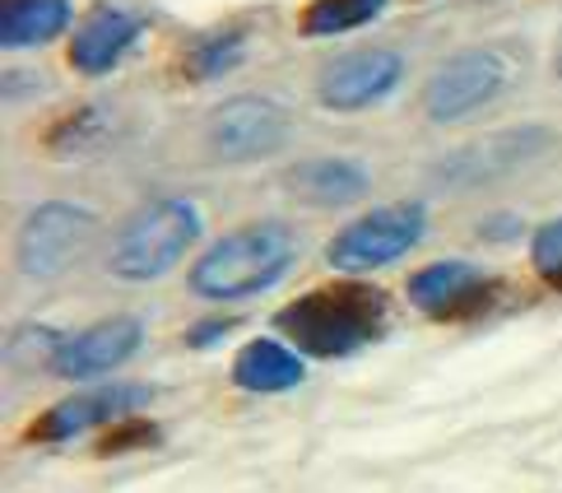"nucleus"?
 Here are the masks:
<instances>
[{
	"mask_svg": "<svg viewBox=\"0 0 562 493\" xmlns=\"http://www.w3.org/2000/svg\"><path fill=\"white\" fill-rule=\"evenodd\" d=\"M93 233H98V214L85 205H70V201L37 205L14 243L19 270H24L29 280H56V274H66L79 256L89 251Z\"/></svg>",
	"mask_w": 562,
	"mask_h": 493,
	"instance_id": "obj_5",
	"label": "nucleus"
},
{
	"mask_svg": "<svg viewBox=\"0 0 562 493\" xmlns=\"http://www.w3.org/2000/svg\"><path fill=\"white\" fill-rule=\"evenodd\" d=\"M149 396H154V391L139 386V382L79 391V396L52 405L43 419L33 424L29 438H33V442H66V438H75V433H89V428H103V424H122L126 414H135Z\"/></svg>",
	"mask_w": 562,
	"mask_h": 493,
	"instance_id": "obj_10",
	"label": "nucleus"
},
{
	"mask_svg": "<svg viewBox=\"0 0 562 493\" xmlns=\"http://www.w3.org/2000/svg\"><path fill=\"white\" fill-rule=\"evenodd\" d=\"M400 80H405V56L391 47H363V52H345L321 70L316 98L330 112H363L381 103Z\"/></svg>",
	"mask_w": 562,
	"mask_h": 493,
	"instance_id": "obj_8",
	"label": "nucleus"
},
{
	"mask_svg": "<svg viewBox=\"0 0 562 493\" xmlns=\"http://www.w3.org/2000/svg\"><path fill=\"white\" fill-rule=\"evenodd\" d=\"M530 261L539 270V280H549L553 289H562V220H549L544 228L535 233Z\"/></svg>",
	"mask_w": 562,
	"mask_h": 493,
	"instance_id": "obj_18",
	"label": "nucleus"
},
{
	"mask_svg": "<svg viewBox=\"0 0 562 493\" xmlns=\"http://www.w3.org/2000/svg\"><path fill=\"white\" fill-rule=\"evenodd\" d=\"M507 85V66L493 52H460L451 61H441L432 70V80L424 89V112L432 122H460V116L479 112L484 103L502 93Z\"/></svg>",
	"mask_w": 562,
	"mask_h": 493,
	"instance_id": "obj_7",
	"label": "nucleus"
},
{
	"mask_svg": "<svg viewBox=\"0 0 562 493\" xmlns=\"http://www.w3.org/2000/svg\"><path fill=\"white\" fill-rule=\"evenodd\" d=\"M139 33H145V19L126 5H93L70 37V66L79 75H108L139 43Z\"/></svg>",
	"mask_w": 562,
	"mask_h": 493,
	"instance_id": "obj_12",
	"label": "nucleus"
},
{
	"mask_svg": "<svg viewBox=\"0 0 562 493\" xmlns=\"http://www.w3.org/2000/svg\"><path fill=\"white\" fill-rule=\"evenodd\" d=\"M70 29V0H10L5 24H0V43L10 52L43 47L52 37Z\"/></svg>",
	"mask_w": 562,
	"mask_h": 493,
	"instance_id": "obj_15",
	"label": "nucleus"
},
{
	"mask_svg": "<svg viewBox=\"0 0 562 493\" xmlns=\"http://www.w3.org/2000/svg\"><path fill=\"white\" fill-rule=\"evenodd\" d=\"M139 340H145V326H139L135 317H108L89 326L85 335H75V340L56 345L52 354V372L66 382H89V378H103V372L122 368L131 354L139 349Z\"/></svg>",
	"mask_w": 562,
	"mask_h": 493,
	"instance_id": "obj_11",
	"label": "nucleus"
},
{
	"mask_svg": "<svg viewBox=\"0 0 562 493\" xmlns=\"http://www.w3.org/2000/svg\"><path fill=\"white\" fill-rule=\"evenodd\" d=\"M293 228L289 224H247L218 238L200 261L191 266V293L210 303H243L256 293L274 289L293 270Z\"/></svg>",
	"mask_w": 562,
	"mask_h": 493,
	"instance_id": "obj_2",
	"label": "nucleus"
},
{
	"mask_svg": "<svg viewBox=\"0 0 562 493\" xmlns=\"http://www.w3.org/2000/svg\"><path fill=\"white\" fill-rule=\"evenodd\" d=\"M243 47H247L243 33H214L200 47H191L187 75H191V80H218L224 70H233L237 61H243Z\"/></svg>",
	"mask_w": 562,
	"mask_h": 493,
	"instance_id": "obj_17",
	"label": "nucleus"
},
{
	"mask_svg": "<svg viewBox=\"0 0 562 493\" xmlns=\"http://www.w3.org/2000/svg\"><path fill=\"white\" fill-rule=\"evenodd\" d=\"M386 10V0H312L303 14L307 37H339L349 29H363Z\"/></svg>",
	"mask_w": 562,
	"mask_h": 493,
	"instance_id": "obj_16",
	"label": "nucleus"
},
{
	"mask_svg": "<svg viewBox=\"0 0 562 493\" xmlns=\"http://www.w3.org/2000/svg\"><path fill=\"white\" fill-rule=\"evenodd\" d=\"M558 75H562V37H558Z\"/></svg>",
	"mask_w": 562,
	"mask_h": 493,
	"instance_id": "obj_21",
	"label": "nucleus"
},
{
	"mask_svg": "<svg viewBox=\"0 0 562 493\" xmlns=\"http://www.w3.org/2000/svg\"><path fill=\"white\" fill-rule=\"evenodd\" d=\"M497 280L474 261H432L409 280V303L437 322L474 317L484 303H493Z\"/></svg>",
	"mask_w": 562,
	"mask_h": 493,
	"instance_id": "obj_9",
	"label": "nucleus"
},
{
	"mask_svg": "<svg viewBox=\"0 0 562 493\" xmlns=\"http://www.w3.org/2000/svg\"><path fill=\"white\" fill-rule=\"evenodd\" d=\"M368 187H372L368 168L353 159H307L293 168V191L307 195L312 205H330V210L353 205L368 195Z\"/></svg>",
	"mask_w": 562,
	"mask_h": 493,
	"instance_id": "obj_14",
	"label": "nucleus"
},
{
	"mask_svg": "<svg viewBox=\"0 0 562 493\" xmlns=\"http://www.w3.org/2000/svg\"><path fill=\"white\" fill-rule=\"evenodd\" d=\"M303 378H307V363L297 359L293 349L279 345V340H251L233 359V382L243 391H256V396H279V391H293Z\"/></svg>",
	"mask_w": 562,
	"mask_h": 493,
	"instance_id": "obj_13",
	"label": "nucleus"
},
{
	"mask_svg": "<svg viewBox=\"0 0 562 493\" xmlns=\"http://www.w3.org/2000/svg\"><path fill=\"white\" fill-rule=\"evenodd\" d=\"M428 233L424 205H376L363 220L345 224L326 247V261L339 274H368L400 261L405 251H414Z\"/></svg>",
	"mask_w": 562,
	"mask_h": 493,
	"instance_id": "obj_4",
	"label": "nucleus"
},
{
	"mask_svg": "<svg viewBox=\"0 0 562 493\" xmlns=\"http://www.w3.org/2000/svg\"><path fill=\"white\" fill-rule=\"evenodd\" d=\"M195 238H200V210L191 201L145 205L122 233H116L108 270L116 280H131V284L164 280V274L195 247Z\"/></svg>",
	"mask_w": 562,
	"mask_h": 493,
	"instance_id": "obj_3",
	"label": "nucleus"
},
{
	"mask_svg": "<svg viewBox=\"0 0 562 493\" xmlns=\"http://www.w3.org/2000/svg\"><path fill=\"white\" fill-rule=\"evenodd\" d=\"M224 330H228V322H205V326H195V330L187 335V340H191L195 349H205V345H214Z\"/></svg>",
	"mask_w": 562,
	"mask_h": 493,
	"instance_id": "obj_20",
	"label": "nucleus"
},
{
	"mask_svg": "<svg viewBox=\"0 0 562 493\" xmlns=\"http://www.w3.org/2000/svg\"><path fill=\"white\" fill-rule=\"evenodd\" d=\"M284 141H289V112L274 98L243 93V98H228L210 116V149L224 164H256Z\"/></svg>",
	"mask_w": 562,
	"mask_h": 493,
	"instance_id": "obj_6",
	"label": "nucleus"
},
{
	"mask_svg": "<svg viewBox=\"0 0 562 493\" xmlns=\"http://www.w3.org/2000/svg\"><path fill=\"white\" fill-rule=\"evenodd\" d=\"M274 326L312 359H345L386 330V299H381V289L358 280L321 284L289 307H279Z\"/></svg>",
	"mask_w": 562,
	"mask_h": 493,
	"instance_id": "obj_1",
	"label": "nucleus"
},
{
	"mask_svg": "<svg viewBox=\"0 0 562 493\" xmlns=\"http://www.w3.org/2000/svg\"><path fill=\"white\" fill-rule=\"evenodd\" d=\"M145 442H158V428H149V424H126L122 433H108L103 451H126V447H145Z\"/></svg>",
	"mask_w": 562,
	"mask_h": 493,
	"instance_id": "obj_19",
	"label": "nucleus"
}]
</instances>
